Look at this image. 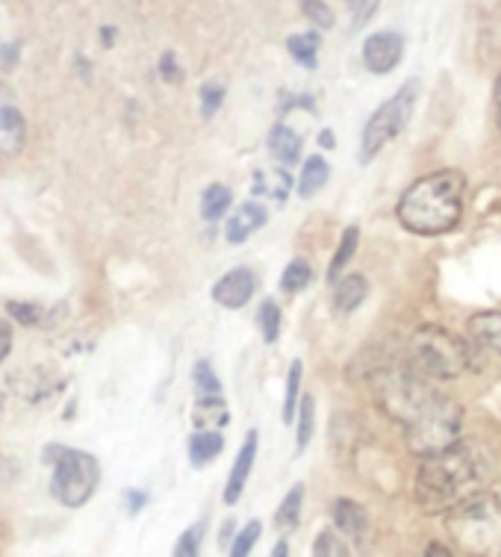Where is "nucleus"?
<instances>
[{
  "label": "nucleus",
  "mask_w": 501,
  "mask_h": 557,
  "mask_svg": "<svg viewBox=\"0 0 501 557\" xmlns=\"http://www.w3.org/2000/svg\"><path fill=\"white\" fill-rule=\"evenodd\" d=\"M318 145H322L325 151H330V148L337 145V136H334L330 131H322V133H318Z\"/></svg>",
  "instance_id": "obj_42"
},
{
  "label": "nucleus",
  "mask_w": 501,
  "mask_h": 557,
  "mask_svg": "<svg viewBox=\"0 0 501 557\" xmlns=\"http://www.w3.org/2000/svg\"><path fill=\"white\" fill-rule=\"evenodd\" d=\"M12 345H15V331L7 319H0V363L12 355Z\"/></svg>",
  "instance_id": "obj_37"
},
{
  "label": "nucleus",
  "mask_w": 501,
  "mask_h": 557,
  "mask_svg": "<svg viewBox=\"0 0 501 557\" xmlns=\"http://www.w3.org/2000/svg\"><path fill=\"white\" fill-rule=\"evenodd\" d=\"M330 517L337 522V528L348 537L360 540L368 531V517L366 510L358 505V502H351V498H337L334 507H330Z\"/></svg>",
  "instance_id": "obj_15"
},
{
  "label": "nucleus",
  "mask_w": 501,
  "mask_h": 557,
  "mask_svg": "<svg viewBox=\"0 0 501 557\" xmlns=\"http://www.w3.org/2000/svg\"><path fill=\"white\" fill-rule=\"evenodd\" d=\"M318 45H322V39H318L316 30L296 33V36H289L287 39V51L292 53V60H296L298 65H304V69H316Z\"/></svg>",
  "instance_id": "obj_20"
},
{
  "label": "nucleus",
  "mask_w": 501,
  "mask_h": 557,
  "mask_svg": "<svg viewBox=\"0 0 501 557\" xmlns=\"http://www.w3.org/2000/svg\"><path fill=\"white\" fill-rule=\"evenodd\" d=\"M301 148H304V139L289 124H275L272 133H268V151H272V157L284 169H289V165H296L301 160Z\"/></svg>",
  "instance_id": "obj_12"
},
{
  "label": "nucleus",
  "mask_w": 501,
  "mask_h": 557,
  "mask_svg": "<svg viewBox=\"0 0 501 557\" xmlns=\"http://www.w3.org/2000/svg\"><path fill=\"white\" fill-rule=\"evenodd\" d=\"M368 295V281L363 274H346L342 281L334 284V310L337 313H351L358 310Z\"/></svg>",
  "instance_id": "obj_16"
},
{
  "label": "nucleus",
  "mask_w": 501,
  "mask_h": 557,
  "mask_svg": "<svg viewBox=\"0 0 501 557\" xmlns=\"http://www.w3.org/2000/svg\"><path fill=\"white\" fill-rule=\"evenodd\" d=\"M256 324H260V331H263V339H266L268 345L277 343V336H280V324H284V315H280V307H277V301H263V307H260V313H256Z\"/></svg>",
  "instance_id": "obj_29"
},
{
  "label": "nucleus",
  "mask_w": 501,
  "mask_h": 557,
  "mask_svg": "<svg viewBox=\"0 0 501 557\" xmlns=\"http://www.w3.org/2000/svg\"><path fill=\"white\" fill-rule=\"evenodd\" d=\"M256 284H260V277H256L254 269H248V265L230 269L213 284V301L227 307V310H239L254 298Z\"/></svg>",
  "instance_id": "obj_8"
},
{
  "label": "nucleus",
  "mask_w": 501,
  "mask_h": 557,
  "mask_svg": "<svg viewBox=\"0 0 501 557\" xmlns=\"http://www.w3.org/2000/svg\"><path fill=\"white\" fill-rule=\"evenodd\" d=\"M192 384L198 398H218L222 396V381L215 375V369L210 366V360H198L192 366Z\"/></svg>",
  "instance_id": "obj_26"
},
{
  "label": "nucleus",
  "mask_w": 501,
  "mask_h": 557,
  "mask_svg": "<svg viewBox=\"0 0 501 557\" xmlns=\"http://www.w3.org/2000/svg\"><path fill=\"white\" fill-rule=\"evenodd\" d=\"M301 507H304V484H296L289 490L280 507L275 513V525L280 531H296L298 522H301Z\"/></svg>",
  "instance_id": "obj_22"
},
{
  "label": "nucleus",
  "mask_w": 501,
  "mask_h": 557,
  "mask_svg": "<svg viewBox=\"0 0 501 557\" xmlns=\"http://www.w3.org/2000/svg\"><path fill=\"white\" fill-rule=\"evenodd\" d=\"M201 540H204V525L198 522V525L186 528L180 540H177V546H174L172 557H198L201 555Z\"/></svg>",
  "instance_id": "obj_31"
},
{
  "label": "nucleus",
  "mask_w": 501,
  "mask_h": 557,
  "mask_svg": "<svg viewBox=\"0 0 501 557\" xmlns=\"http://www.w3.org/2000/svg\"><path fill=\"white\" fill-rule=\"evenodd\" d=\"M358 245H360V231L354 227V224H351V227H346V231H342V239H339L337 253H334V260H330V265H328L330 284L342 281V272H346V265L351 263V257L358 253Z\"/></svg>",
  "instance_id": "obj_19"
},
{
  "label": "nucleus",
  "mask_w": 501,
  "mask_h": 557,
  "mask_svg": "<svg viewBox=\"0 0 501 557\" xmlns=\"http://www.w3.org/2000/svg\"><path fill=\"white\" fill-rule=\"evenodd\" d=\"M260 534H263V522H260V519H251L248 525H242L236 531L234 543H230V555L227 557H251Z\"/></svg>",
  "instance_id": "obj_28"
},
{
  "label": "nucleus",
  "mask_w": 501,
  "mask_h": 557,
  "mask_svg": "<svg viewBox=\"0 0 501 557\" xmlns=\"http://www.w3.org/2000/svg\"><path fill=\"white\" fill-rule=\"evenodd\" d=\"M227 422H230V410H227V401L222 396L198 398V401H195L192 407L195 431H210V434H218Z\"/></svg>",
  "instance_id": "obj_13"
},
{
  "label": "nucleus",
  "mask_w": 501,
  "mask_h": 557,
  "mask_svg": "<svg viewBox=\"0 0 501 557\" xmlns=\"http://www.w3.org/2000/svg\"><path fill=\"white\" fill-rule=\"evenodd\" d=\"M496 110H499V127H501V77L496 83Z\"/></svg>",
  "instance_id": "obj_44"
},
{
  "label": "nucleus",
  "mask_w": 501,
  "mask_h": 557,
  "mask_svg": "<svg viewBox=\"0 0 501 557\" xmlns=\"http://www.w3.org/2000/svg\"><path fill=\"white\" fill-rule=\"evenodd\" d=\"M422 557H454V555H451L449 546H442V543H430V546H425Z\"/></svg>",
  "instance_id": "obj_41"
},
{
  "label": "nucleus",
  "mask_w": 501,
  "mask_h": 557,
  "mask_svg": "<svg viewBox=\"0 0 501 557\" xmlns=\"http://www.w3.org/2000/svg\"><path fill=\"white\" fill-rule=\"evenodd\" d=\"M301 377H304V366H301V360H292L289 363V372H287V389H284V413H280V419L284 422H296V413L298 407H301Z\"/></svg>",
  "instance_id": "obj_23"
},
{
  "label": "nucleus",
  "mask_w": 501,
  "mask_h": 557,
  "mask_svg": "<svg viewBox=\"0 0 501 557\" xmlns=\"http://www.w3.org/2000/svg\"><path fill=\"white\" fill-rule=\"evenodd\" d=\"M463 195H466V177L458 169H440V172L419 177L401 195L396 215L410 234L440 236L454 231L463 219Z\"/></svg>",
  "instance_id": "obj_3"
},
{
  "label": "nucleus",
  "mask_w": 501,
  "mask_h": 557,
  "mask_svg": "<svg viewBox=\"0 0 501 557\" xmlns=\"http://www.w3.org/2000/svg\"><path fill=\"white\" fill-rule=\"evenodd\" d=\"M15 62H18V48H15V45H3V48H0V65H3V69H12Z\"/></svg>",
  "instance_id": "obj_40"
},
{
  "label": "nucleus",
  "mask_w": 501,
  "mask_h": 557,
  "mask_svg": "<svg viewBox=\"0 0 501 557\" xmlns=\"http://www.w3.org/2000/svg\"><path fill=\"white\" fill-rule=\"evenodd\" d=\"M222 448H225V436L222 434H210V431H195L189 436V463L192 467H206V463H213L215 457L222 455Z\"/></svg>",
  "instance_id": "obj_17"
},
{
  "label": "nucleus",
  "mask_w": 501,
  "mask_h": 557,
  "mask_svg": "<svg viewBox=\"0 0 501 557\" xmlns=\"http://www.w3.org/2000/svg\"><path fill=\"white\" fill-rule=\"evenodd\" d=\"M160 74H163L165 81L177 83L180 77H184V69L177 65V57H174L172 51H165L163 57H160Z\"/></svg>",
  "instance_id": "obj_35"
},
{
  "label": "nucleus",
  "mask_w": 501,
  "mask_h": 557,
  "mask_svg": "<svg viewBox=\"0 0 501 557\" xmlns=\"http://www.w3.org/2000/svg\"><path fill=\"white\" fill-rule=\"evenodd\" d=\"M492 457L478 443H461L442 455L425 457L416 472V502L428 513H451L469 498L481 496L492 481Z\"/></svg>",
  "instance_id": "obj_2"
},
{
  "label": "nucleus",
  "mask_w": 501,
  "mask_h": 557,
  "mask_svg": "<svg viewBox=\"0 0 501 557\" xmlns=\"http://www.w3.org/2000/svg\"><path fill=\"white\" fill-rule=\"evenodd\" d=\"M124 502H127V505H124L127 507V513L136 517V513L148 505V493H145V490H127V493H124Z\"/></svg>",
  "instance_id": "obj_38"
},
{
  "label": "nucleus",
  "mask_w": 501,
  "mask_h": 557,
  "mask_svg": "<svg viewBox=\"0 0 501 557\" xmlns=\"http://www.w3.org/2000/svg\"><path fill=\"white\" fill-rule=\"evenodd\" d=\"M292 186L287 169H275V172H256L254 174V195H272L275 201H284Z\"/></svg>",
  "instance_id": "obj_24"
},
{
  "label": "nucleus",
  "mask_w": 501,
  "mask_h": 557,
  "mask_svg": "<svg viewBox=\"0 0 501 557\" xmlns=\"http://www.w3.org/2000/svg\"><path fill=\"white\" fill-rule=\"evenodd\" d=\"M416 101H419V83L408 81L389 101H384L372 112V119L363 127V139H360V162H372L396 136L404 133L410 115L416 110Z\"/></svg>",
  "instance_id": "obj_7"
},
{
  "label": "nucleus",
  "mask_w": 501,
  "mask_h": 557,
  "mask_svg": "<svg viewBox=\"0 0 501 557\" xmlns=\"http://www.w3.org/2000/svg\"><path fill=\"white\" fill-rule=\"evenodd\" d=\"M0 131L12 133V136H21L24 131V119L15 107H0Z\"/></svg>",
  "instance_id": "obj_34"
},
{
  "label": "nucleus",
  "mask_w": 501,
  "mask_h": 557,
  "mask_svg": "<svg viewBox=\"0 0 501 557\" xmlns=\"http://www.w3.org/2000/svg\"><path fill=\"white\" fill-rule=\"evenodd\" d=\"M330 177V165L325 162V157H318V153H313V157H308L304 160V165H301V177H298V195L301 198H313V195L328 183Z\"/></svg>",
  "instance_id": "obj_18"
},
{
  "label": "nucleus",
  "mask_w": 501,
  "mask_h": 557,
  "mask_svg": "<svg viewBox=\"0 0 501 557\" xmlns=\"http://www.w3.org/2000/svg\"><path fill=\"white\" fill-rule=\"evenodd\" d=\"M266 207H260L256 201H246L239 203L234 210V215L227 219L225 236L230 245H242L248 236H254L263 224H266Z\"/></svg>",
  "instance_id": "obj_11"
},
{
  "label": "nucleus",
  "mask_w": 501,
  "mask_h": 557,
  "mask_svg": "<svg viewBox=\"0 0 501 557\" xmlns=\"http://www.w3.org/2000/svg\"><path fill=\"white\" fill-rule=\"evenodd\" d=\"M313 557H334V537H330L328 531L318 534L316 543H313Z\"/></svg>",
  "instance_id": "obj_39"
},
{
  "label": "nucleus",
  "mask_w": 501,
  "mask_h": 557,
  "mask_svg": "<svg viewBox=\"0 0 501 557\" xmlns=\"http://www.w3.org/2000/svg\"><path fill=\"white\" fill-rule=\"evenodd\" d=\"M256 448H260V436L256 431L251 428L246 434V443L239 448V455H236L234 467H230V475H227V484H225V505L234 507L242 493H246V484H248V475H251V469H254V460H256Z\"/></svg>",
  "instance_id": "obj_10"
},
{
  "label": "nucleus",
  "mask_w": 501,
  "mask_h": 557,
  "mask_svg": "<svg viewBox=\"0 0 501 557\" xmlns=\"http://www.w3.org/2000/svg\"><path fill=\"white\" fill-rule=\"evenodd\" d=\"M310 281H313V265H310L308 260L296 257V260L284 269V274H280V289L289 295H296L301 293V289H308Z\"/></svg>",
  "instance_id": "obj_25"
},
{
  "label": "nucleus",
  "mask_w": 501,
  "mask_h": 557,
  "mask_svg": "<svg viewBox=\"0 0 501 557\" xmlns=\"http://www.w3.org/2000/svg\"><path fill=\"white\" fill-rule=\"evenodd\" d=\"M401 363L430 384L434 381H454L463 372H469L472 348L463 336L451 334L449 327L422 324L410 334Z\"/></svg>",
  "instance_id": "obj_4"
},
{
  "label": "nucleus",
  "mask_w": 501,
  "mask_h": 557,
  "mask_svg": "<svg viewBox=\"0 0 501 557\" xmlns=\"http://www.w3.org/2000/svg\"><path fill=\"white\" fill-rule=\"evenodd\" d=\"M268 557H289V543L287 540H277L275 548H272V555Z\"/></svg>",
  "instance_id": "obj_43"
},
{
  "label": "nucleus",
  "mask_w": 501,
  "mask_h": 557,
  "mask_svg": "<svg viewBox=\"0 0 501 557\" xmlns=\"http://www.w3.org/2000/svg\"><path fill=\"white\" fill-rule=\"evenodd\" d=\"M7 313L18 324H27V327H33V324H39L45 319V310L39 305H33V301H10Z\"/></svg>",
  "instance_id": "obj_32"
},
{
  "label": "nucleus",
  "mask_w": 501,
  "mask_h": 557,
  "mask_svg": "<svg viewBox=\"0 0 501 557\" xmlns=\"http://www.w3.org/2000/svg\"><path fill=\"white\" fill-rule=\"evenodd\" d=\"M404 57V36L396 30L372 33L363 41V62L372 74H389Z\"/></svg>",
  "instance_id": "obj_9"
},
{
  "label": "nucleus",
  "mask_w": 501,
  "mask_h": 557,
  "mask_svg": "<svg viewBox=\"0 0 501 557\" xmlns=\"http://www.w3.org/2000/svg\"><path fill=\"white\" fill-rule=\"evenodd\" d=\"M301 12L308 15L310 24H316L318 30H330V27H334V10H330L328 3H322V0H308V3H301Z\"/></svg>",
  "instance_id": "obj_33"
},
{
  "label": "nucleus",
  "mask_w": 501,
  "mask_h": 557,
  "mask_svg": "<svg viewBox=\"0 0 501 557\" xmlns=\"http://www.w3.org/2000/svg\"><path fill=\"white\" fill-rule=\"evenodd\" d=\"M466 331L475 339V345L501 355V310H484V313L472 315Z\"/></svg>",
  "instance_id": "obj_14"
},
{
  "label": "nucleus",
  "mask_w": 501,
  "mask_h": 557,
  "mask_svg": "<svg viewBox=\"0 0 501 557\" xmlns=\"http://www.w3.org/2000/svg\"><path fill=\"white\" fill-rule=\"evenodd\" d=\"M313 425H316V401H313V396H304L301 398V407H298V431H296L298 451H304V448L310 446Z\"/></svg>",
  "instance_id": "obj_27"
},
{
  "label": "nucleus",
  "mask_w": 501,
  "mask_h": 557,
  "mask_svg": "<svg viewBox=\"0 0 501 557\" xmlns=\"http://www.w3.org/2000/svg\"><path fill=\"white\" fill-rule=\"evenodd\" d=\"M45 463H51V496L62 507H83L101 484V463L95 455L72 446H48Z\"/></svg>",
  "instance_id": "obj_6"
},
{
  "label": "nucleus",
  "mask_w": 501,
  "mask_h": 557,
  "mask_svg": "<svg viewBox=\"0 0 501 557\" xmlns=\"http://www.w3.org/2000/svg\"><path fill=\"white\" fill-rule=\"evenodd\" d=\"M230 203H234V195H230L227 186H222V183L206 186L204 195H201V219L204 222H218L230 210Z\"/></svg>",
  "instance_id": "obj_21"
},
{
  "label": "nucleus",
  "mask_w": 501,
  "mask_h": 557,
  "mask_svg": "<svg viewBox=\"0 0 501 557\" xmlns=\"http://www.w3.org/2000/svg\"><path fill=\"white\" fill-rule=\"evenodd\" d=\"M225 83L218 81H206L201 86V115H204L206 122L213 119L215 112L222 110V103H225Z\"/></svg>",
  "instance_id": "obj_30"
},
{
  "label": "nucleus",
  "mask_w": 501,
  "mask_h": 557,
  "mask_svg": "<svg viewBox=\"0 0 501 557\" xmlns=\"http://www.w3.org/2000/svg\"><path fill=\"white\" fill-rule=\"evenodd\" d=\"M378 10V3L375 0H366V3H348V12H351V21H354V27H360L363 21L372 18Z\"/></svg>",
  "instance_id": "obj_36"
},
{
  "label": "nucleus",
  "mask_w": 501,
  "mask_h": 557,
  "mask_svg": "<svg viewBox=\"0 0 501 557\" xmlns=\"http://www.w3.org/2000/svg\"><path fill=\"white\" fill-rule=\"evenodd\" d=\"M372 381V393L384 413L404 431V443L416 457H434L463 443L461 405L440 393L404 363L384 366Z\"/></svg>",
  "instance_id": "obj_1"
},
{
  "label": "nucleus",
  "mask_w": 501,
  "mask_h": 557,
  "mask_svg": "<svg viewBox=\"0 0 501 557\" xmlns=\"http://www.w3.org/2000/svg\"><path fill=\"white\" fill-rule=\"evenodd\" d=\"M446 531L454 546L472 557H501V502L481 496L451 510Z\"/></svg>",
  "instance_id": "obj_5"
}]
</instances>
